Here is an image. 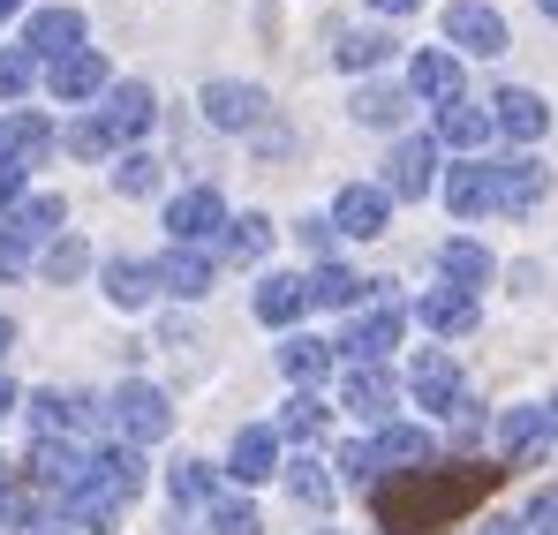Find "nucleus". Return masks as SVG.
I'll list each match as a JSON object with an SVG mask.
<instances>
[{
    "label": "nucleus",
    "instance_id": "1",
    "mask_svg": "<svg viewBox=\"0 0 558 535\" xmlns=\"http://www.w3.org/2000/svg\"><path fill=\"white\" fill-rule=\"evenodd\" d=\"M506 483V467H490V460H430V467H415V475H385L371 490L377 506V528L385 535H446L453 521H468L490 490Z\"/></svg>",
    "mask_w": 558,
    "mask_h": 535
},
{
    "label": "nucleus",
    "instance_id": "2",
    "mask_svg": "<svg viewBox=\"0 0 558 535\" xmlns=\"http://www.w3.org/2000/svg\"><path fill=\"white\" fill-rule=\"evenodd\" d=\"M106 415H113V438H121V446H159V438L174 430L167 392H159V385H144V377H136V385H121Z\"/></svg>",
    "mask_w": 558,
    "mask_h": 535
},
{
    "label": "nucleus",
    "instance_id": "3",
    "mask_svg": "<svg viewBox=\"0 0 558 535\" xmlns=\"http://www.w3.org/2000/svg\"><path fill=\"white\" fill-rule=\"evenodd\" d=\"M23 475H31V490H46L53 506H69V498L92 483V452H76L69 438H38L31 460H23Z\"/></svg>",
    "mask_w": 558,
    "mask_h": 535
},
{
    "label": "nucleus",
    "instance_id": "4",
    "mask_svg": "<svg viewBox=\"0 0 558 535\" xmlns=\"http://www.w3.org/2000/svg\"><path fill=\"white\" fill-rule=\"evenodd\" d=\"M400 332H408L400 302H371V309H355V325L332 340V355H348V362H385L392 348H400Z\"/></svg>",
    "mask_w": 558,
    "mask_h": 535
},
{
    "label": "nucleus",
    "instance_id": "5",
    "mask_svg": "<svg viewBox=\"0 0 558 535\" xmlns=\"http://www.w3.org/2000/svg\"><path fill=\"white\" fill-rule=\"evenodd\" d=\"M167 234H174V250H204L211 234H227V196L219 189H182L174 204H167Z\"/></svg>",
    "mask_w": 558,
    "mask_h": 535
},
{
    "label": "nucleus",
    "instance_id": "6",
    "mask_svg": "<svg viewBox=\"0 0 558 535\" xmlns=\"http://www.w3.org/2000/svg\"><path fill=\"white\" fill-rule=\"evenodd\" d=\"M408 392H415V408H423V415H461V408H468V385H461V369H453L446 348H423V355H415Z\"/></svg>",
    "mask_w": 558,
    "mask_h": 535
},
{
    "label": "nucleus",
    "instance_id": "7",
    "mask_svg": "<svg viewBox=\"0 0 558 535\" xmlns=\"http://www.w3.org/2000/svg\"><path fill=\"white\" fill-rule=\"evenodd\" d=\"M377 189H385V196H408V204L430 196V189H438V136H400Z\"/></svg>",
    "mask_w": 558,
    "mask_h": 535
},
{
    "label": "nucleus",
    "instance_id": "8",
    "mask_svg": "<svg viewBox=\"0 0 558 535\" xmlns=\"http://www.w3.org/2000/svg\"><path fill=\"white\" fill-rule=\"evenodd\" d=\"M385 219H392V196H385L377 181H348V189L332 196V227H340L348 242H377Z\"/></svg>",
    "mask_w": 558,
    "mask_h": 535
},
{
    "label": "nucleus",
    "instance_id": "9",
    "mask_svg": "<svg viewBox=\"0 0 558 535\" xmlns=\"http://www.w3.org/2000/svg\"><path fill=\"white\" fill-rule=\"evenodd\" d=\"M98 121H106V136L113 144H136L151 121H159V98H151V84H106V106H98Z\"/></svg>",
    "mask_w": 558,
    "mask_h": 535
},
{
    "label": "nucleus",
    "instance_id": "10",
    "mask_svg": "<svg viewBox=\"0 0 558 535\" xmlns=\"http://www.w3.org/2000/svg\"><path fill=\"white\" fill-rule=\"evenodd\" d=\"M84 46V8H38L31 23H23V53L31 61H61V53H76Z\"/></svg>",
    "mask_w": 558,
    "mask_h": 535
},
{
    "label": "nucleus",
    "instance_id": "11",
    "mask_svg": "<svg viewBox=\"0 0 558 535\" xmlns=\"http://www.w3.org/2000/svg\"><path fill=\"white\" fill-rule=\"evenodd\" d=\"M446 46H461V53H506V15L498 8H483V0H453L446 8Z\"/></svg>",
    "mask_w": 558,
    "mask_h": 535
},
{
    "label": "nucleus",
    "instance_id": "12",
    "mask_svg": "<svg viewBox=\"0 0 558 535\" xmlns=\"http://www.w3.org/2000/svg\"><path fill=\"white\" fill-rule=\"evenodd\" d=\"M106 84H113V76H106V53H98V46H76V53L46 61V90H53L61 106H84V98H98Z\"/></svg>",
    "mask_w": 558,
    "mask_h": 535
},
{
    "label": "nucleus",
    "instance_id": "13",
    "mask_svg": "<svg viewBox=\"0 0 558 535\" xmlns=\"http://www.w3.org/2000/svg\"><path fill=\"white\" fill-rule=\"evenodd\" d=\"M371 452H377V475H415V467L438 460V446H430L423 423H385V430L371 438Z\"/></svg>",
    "mask_w": 558,
    "mask_h": 535
},
{
    "label": "nucleus",
    "instance_id": "14",
    "mask_svg": "<svg viewBox=\"0 0 558 535\" xmlns=\"http://www.w3.org/2000/svg\"><path fill=\"white\" fill-rule=\"evenodd\" d=\"M204 113H211V129H265V113H272V98L257 84H204Z\"/></svg>",
    "mask_w": 558,
    "mask_h": 535
},
{
    "label": "nucleus",
    "instance_id": "15",
    "mask_svg": "<svg viewBox=\"0 0 558 535\" xmlns=\"http://www.w3.org/2000/svg\"><path fill=\"white\" fill-rule=\"evenodd\" d=\"M0 159H15L23 174H31L38 159H53V121H46V113H31V106L0 113Z\"/></svg>",
    "mask_w": 558,
    "mask_h": 535
},
{
    "label": "nucleus",
    "instance_id": "16",
    "mask_svg": "<svg viewBox=\"0 0 558 535\" xmlns=\"http://www.w3.org/2000/svg\"><path fill=\"white\" fill-rule=\"evenodd\" d=\"M340 408H348L355 423H377V430H385V423H392V377H385L377 362H355L348 385H340Z\"/></svg>",
    "mask_w": 558,
    "mask_h": 535
},
{
    "label": "nucleus",
    "instance_id": "17",
    "mask_svg": "<svg viewBox=\"0 0 558 535\" xmlns=\"http://www.w3.org/2000/svg\"><path fill=\"white\" fill-rule=\"evenodd\" d=\"M490 129H506L513 144H536V136L551 129V106H544L536 90L506 84V90H498V98H490Z\"/></svg>",
    "mask_w": 558,
    "mask_h": 535
},
{
    "label": "nucleus",
    "instance_id": "18",
    "mask_svg": "<svg viewBox=\"0 0 558 535\" xmlns=\"http://www.w3.org/2000/svg\"><path fill=\"white\" fill-rule=\"evenodd\" d=\"M227 475H234L242 490H250V483H265V475H279V430H272V423H250V430H234Z\"/></svg>",
    "mask_w": 558,
    "mask_h": 535
},
{
    "label": "nucleus",
    "instance_id": "19",
    "mask_svg": "<svg viewBox=\"0 0 558 535\" xmlns=\"http://www.w3.org/2000/svg\"><path fill=\"white\" fill-rule=\"evenodd\" d=\"M69 227V204L53 196V189H38V196H23L15 211H0V234H15V242H53Z\"/></svg>",
    "mask_w": 558,
    "mask_h": 535
},
{
    "label": "nucleus",
    "instance_id": "20",
    "mask_svg": "<svg viewBox=\"0 0 558 535\" xmlns=\"http://www.w3.org/2000/svg\"><path fill=\"white\" fill-rule=\"evenodd\" d=\"M23 408H31V423H38V438H69L76 423H92V415H98V408H92V392H61V385H46V392H31Z\"/></svg>",
    "mask_w": 558,
    "mask_h": 535
},
{
    "label": "nucleus",
    "instance_id": "21",
    "mask_svg": "<svg viewBox=\"0 0 558 535\" xmlns=\"http://www.w3.org/2000/svg\"><path fill=\"white\" fill-rule=\"evenodd\" d=\"M490 181H498V211H536L551 196V174L536 159H490Z\"/></svg>",
    "mask_w": 558,
    "mask_h": 535
},
{
    "label": "nucleus",
    "instance_id": "22",
    "mask_svg": "<svg viewBox=\"0 0 558 535\" xmlns=\"http://www.w3.org/2000/svg\"><path fill=\"white\" fill-rule=\"evenodd\" d=\"M98 294H106L113 309H144V302L159 294V271L144 265V257H113V265L98 271Z\"/></svg>",
    "mask_w": 558,
    "mask_h": 535
},
{
    "label": "nucleus",
    "instance_id": "23",
    "mask_svg": "<svg viewBox=\"0 0 558 535\" xmlns=\"http://www.w3.org/2000/svg\"><path fill=\"white\" fill-rule=\"evenodd\" d=\"M385 279H355L348 265H317L310 271V309H363Z\"/></svg>",
    "mask_w": 558,
    "mask_h": 535
},
{
    "label": "nucleus",
    "instance_id": "24",
    "mask_svg": "<svg viewBox=\"0 0 558 535\" xmlns=\"http://www.w3.org/2000/svg\"><path fill=\"white\" fill-rule=\"evenodd\" d=\"M151 271H159V294H174V302H204L211 294V257L204 250H167Z\"/></svg>",
    "mask_w": 558,
    "mask_h": 535
},
{
    "label": "nucleus",
    "instance_id": "25",
    "mask_svg": "<svg viewBox=\"0 0 558 535\" xmlns=\"http://www.w3.org/2000/svg\"><path fill=\"white\" fill-rule=\"evenodd\" d=\"M408 90H415V98H430V106L468 98V90H461V61H453V53H438V46H430V53H415V61H408Z\"/></svg>",
    "mask_w": 558,
    "mask_h": 535
},
{
    "label": "nucleus",
    "instance_id": "26",
    "mask_svg": "<svg viewBox=\"0 0 558 535\" xmlns=\"http://www.w3.org/2000/svg\"><path fill=\"white\" fill-rule=\"evenodd\" d=\"M415 317H423L438 340H461V332H475V294H461V287H430V294L415 302Z\"/></svg>",
    "mask_w": 558,
    "mask_h": 535
},
{
    "label": "nucleus",
    "instance_id": "27",
    "mask_svg": "<svg viewBox=\"0 0 558 535\" xmlns=\"http://www.w3.org/2000/svg\"><path fill=\"white\" fill-rule=\"evenodd\" d=\"M302 309H310V279L302 271H265L257 279V317L265 325H294Z\"/></svg>",
    "mask_w": 558,
    "mask_h": 535
},
{
    "label": "nucleus",
    "instance_id": "28",
    "mask_svg": "<svg viewBox=\"0 0 558 535\" xmlns=\"http://www.w3.org/2000/svg\"><path fill=\"white\" fill-rule=\"evenodd\" d=\"M446 204H453L461 219H483V211H498V181H490V167H483V159L453 167V174H446Z\"/></svg>",
    "mask_w": 558,
    "mask_h": 535
},
{
    "label": "nucleus",
    "instance_id": "29",
    "mask_svg": "<svg viewBox=\"0 0 558 535\" xmlns=\"http://www.w3.org/2000/svg\"><path fill=\"white\" fill-rule=\"evenodd\" d=\"M279 369H287V385H294V392L325 385V377H332V340H310V332H294V340L279 348Z\"/></svg>",
    "mask_w": 558,
    "mask_h": 535
},
{
    "label": "nucleus",
    "instance_id": "30",
    "mask_svg": "<svg viewBox=\"0 0 558 535\" xmlns=\"http://www.w3.org/2000/svg\"><path fill=\"white\" fill-rule=\"evenodd\" d=\"M92 483H106V490H121V498H136L144 490V446H113L106 452H92Z\"/></svg>",
    "mask_w": 558,
    "mask_h": 535
},
{
    "label": "nucleus",
    "instance_id": "31",
    "mask_svg": "<svg viewBox=\"0 0 558 535\" xmlns=\"http://www.w3.org/2000/svg\"><path fill=\"white\" fill-rule=\"evenodd\" d=\"M121 513H129V498H121V490H106V483H84V490L69 498V528H84V535H106Z\"/></svg>",
    "mask_w": 558,
    "mask_h": 535
},
{
    "label": "nucleus",
    "instance_id": "32",
    "mask_svg": "<svg viewBox=\"0 0 558 535\" xmlns=\"http://www.w3.org/2000/svg\"><path fill=\"white\" fill-rule=\"evenodd\" d=\"M551 438V423H544V408H506L498 415V446H506V460L521 467V460H536V446Z\"/></svg>",
    "mask_w": 558,
    "mask_h": 535
},
{
    "label": "nucleus",
    "instance_id": "33",
    "mask_svg": "<svg viewBox=\"0 0 558 535\" xmlns=\"http://www.w3.org/2000/svg\"><path fill=\"white\" fill-rule=\"evenodd\" d=\"M211 490H219V467H211V460H174V467H167V498H174V513L211 506Z\"/></svg>",
    "mask_w": 558,
    "mask_h": 535
},
{
    "label": "nucleus",
    "instance_id": "34",
    "mask_svg": "<svg viewBox=\"0 0 558 535\" xmlns=\"http://www.w3.org/2000/svg\"><path fill=\"white\" fill-rule=\"evenodd\" d=\"M438 271H446V287H461V294H475V287H483V279H490V250H483V242H446V250H438Z\"/></svg>",
    "mask_w": 558,
    "mask_h": 535
},
{
    "label": "nucleus",
    "instance_id": "35",
    "mask_svg": "<svg viewBox=\"0 0 558 535\" xmlns=\"http://www.w3.org/2000/svg\"><path fill=\"white\" fill-rule=\"evenodd\" d=\"M483 136H490V113H483V106H468V98L438 106V144H453V151H483Z\"/></svg>",
    "mask_w": 558,
    "mask_h": 535
},
{
    "label": "nucleus",
    "instance_id": "36",
    "mask_svg": "<svg viewBox=\"0 0 558 535\" xmlns=\"http://www.w3.org/2000/svg\"><path fill=\"white\" fill-rule=\"evenodd\" d=\"M227 257H234V265H265V257H272V219H265V211L227 219Z\"/></svg>",
    "mask_w": 558,
    "mask_h": 535
},
{
    "label": "nucleus",
    "instance_id": "37",
    "mask_svg": "<svg viewBox=\"0 0 558 535\" xmlns=\"http://www.w3.org/2000/svg\"><path fill=\"white\" fill-rule=\"evenodd\" d=\"M279 446H310V438H325V400L317 392H294L287 408H279Z\"/></svg>",
    "mask_w": 558,
    "mask_h": 535
},
{
    "label": "nucleus",
    "instance_id": "38",
    "mask_svg": "<svg viewBox=\"0 0 558 535\" xmlns=\"http://www.w3.org/2000/svg\"><path fill=\"white\" fill-rule=\"evenodd\" d=\"M355 121H363V129H400V121H408V90L363 84V90H355Z\"/></svg>",
    "mask_w": 558,
    "mask_h": 535
},
{
    "label": "nucleus",
    "instance_id": "39",
    "mask_svg": "<svg viewBox=\"0 0 558 535\" xmlns=\"http://www.w3.org/2000/svg\"><path fill=\"white\" fill-rule=\"evenodd\" d=\"M38 271H46L53 287L84 279V271H92V250H84V234H53V242H46V257H38Z\"/></svg>",
    "mask_w": 558,
    "mask_h": 535
},
{
    "label": "nucleus",
    "instance_id": "40",
    "mask_svg": "<svg viewBox=\"0 0 558 535\" xmlns=\"http://www.w3.org/2000/svg\"><path fill=\"white\" fill-rule=\"evenodd\" d=\"M287 490H294V506H310V513H325L332 506V475L302 452V460H287Z\"/></svg>",
    "mask_w": 558,
    "mask_h": 535
},
{
    "label": "nucleus",
    "instance_id": "41",
    "mask_svg": "<svg viewBox=\"0 0 558 535\" xmlns=\"http://www.w3.org/2000/svg\"><path fill=\"white\" fill-rule=\"evenodd\" d=\"M204 535H265V521H257V506H250V498H211Z\"/></svg>",
    "mask_w": 558,
    "mask_h": 535
},
{
    "label": "nucleus",
    "instance_id": "42",
    "mask_svg": "<svg viewBox=\"0 0 558 535\" xmlns=\"http://www.w3.org/2000/svg\"><path fill=\"white\" fill-rule=\"evenodd\" d=\"M332 61H340L348 76H363V69H377V61H385V38H377V31H340Z\"/></svg>",
    "mask_w": 558,
    "mask_h": 535
},
{
    "label": "nucleus",
    "instance_id": "43",
    "mask_svg": "<svg viewBox=\"0 0 558 535\" xmlns=\"http://www.w3.org/2000/svg\"><path fill=\"white\" fill-rule=\"evenodd\" d=\"M31 521V475L0 460V528H23Z\"/></svg>",
    "mask_w": 558,
    "mask_h": 535
},
{
    "label": "nucleus",
    "instance_id": "44",
    "mask_svg": "<svg viewBox=\"0 0 558 535\" xmlns=\"http://www.w3.org/2000/svg\"><path fill=\"white\" fill-rule=\"evenodd\" d=\"M113 189H121V196H151V189H159V159H151V151H121Z\"/></svg>",
    "mask_w": 558,
    "mask_h": 535
},
{
    "label": "nucleus",
    "instance_id": "45",
    "mask_svg": "<svg viewBox=\"0 0 558 535\" xmlns=\"http://www.w3.org/2000/svg\"><path fill=\"white\" fill-rule=\"evenodd\" d=\"M332 467H340V475H348L355 490H377V483H385V475H377V452H371V438H348Z\"/></svg>",
    "mask_w": 558,
    "mask_h": 535
},
{
    "label": "nucleus",
    "instance_id": "46",
    "mask_svg": "<svg viewBox=\"0 0 558 535\" xmlns=\"http://www.w3.org/2000/svg\"><path fill=\"white\" fill-rule=\"evenodd\" d=\"M31 76H38V61H31L23 46H0V106H15V98L31 90Z\"/></svg>",
    "mask_w": 558,
    "mask_h": 535
},
{
    "label": "nucleus",
    "instance_id": "47",
    "mask_svg": "<svg viewBox=\"0 0 558 535\" xmlns=\"http://www.w3.org/2000/svg\"><path fill=\"white\" fill-rule=\"evenodd\" d=\"M69 151H76V159H106V151H113V136H106V121H76V129H69Z\"/></svg>",
    "mask_w": 558,
    "mask_h": 535
},
{
    "label": "nucleus",
    "instance_id": "48",
    "mask_svg": "<svg viewBox=\"0 0 558 535\" xmlns=\"http://www.w3.org/2000/svg\"><path fill=\"white\" fill-rule=\"evenodd\" d=\"M521 535H558V490H536L529 513H521Z\"/></svg>",
    "mask_w": 558,
    "mask_h": 535
},
{
    "label": "nucleus",
    "instance_id": "49",
    "mask_svg": "<svg viewBox=\"0 0 558 535\" xmlns=\"http://www.w3.org/2000/svg\"><path fill=\"white\" fill-rule=\"evenodd\" d=\"M294 234H302V250H317V257H325V265H332V234H340V227H332V219H302V227H294Z\"/></svg>",
    "mask_w": 558,
    "mask_h": 535
},
{
    "label": "nucleus",
    "instance_id": "50",
    "mask_svg": "<svg viewBox=\"0 0 558 535\" xmlns=\"http://www.w3.org/2000/svg\"><path fill=\"white\" fill-rule=\"evenodd\" d=\"M23 265H31V242H15V234H0V279H15Z\"/></svg>",
    "mask_w": 558,
    "mask_h": 535
},
{
    "label": "nucleus",
    "instance_id": "51",
    "mask_svg": "<svg viewBox=\"0 0 558 535\" xmlns=\"http://www.w3.org/2000/svg\"><path fill=\"white\" fill-rule=\"evenodd\" d=\"M15 204H23V167L0 159V211H15Z\"/></svg>",
    "mask_w": 558,
    "mask_h": 535
},
{
    "label": "nucleus",
    "instance_id": "52",
    "mask_svg": "<svg viewBox=\"0 0 558 535\" xmlns=\"http://www.w3.org/2000/svg\"><path fill=\"white\" fill-rule=\"evenodd\" d=\"M377 15H415V8H423V0H371Z\"/></svg>",
    "mask_w": 558,
    "mask_h": 535
},
{
    "label": "nucleus",
    "instance_id": "53",
    "mask_svg": "<svg viewBox=\"0 0 558 535\" xmlns=\"http://www.w3.org/2000/svg\"><path fill=\"white\" fill-rule=\"evenodd\" d=\"M15 408H23V392H15V385L0 377V415H15Z\"/></svg>",
    "mask_w": 558,
    "mask_h": 535
},
{
    "label": "nucleus",
    "instance_id": "54",
    "mask_svg": "<svg viewBox=\"0 0 558 535\" xmlns=\"http://www.w3.org/2000/svg\"><path fill=\"white\" fill-rule=\"evenodd\" d=\"M8 348H15V317L0 309V355H8Z\"/></svg>",
    "mask_w": 558,
    "mask_h": 535
},
{
    "label": "nucleus",
    "instance_id": "55",
    "mask_svg": "<svg viewBox=\"0 0 558 535\" xmlns=\"http://www.w3.org/2000/svg\"><path fill=\"white\" fill-rule=\"evenodd\" d=\"M544 423H551V438H558V392H551V400H544Z\"/></svg>",
    "mask_w": 558,
    "mask_h": 535
},
{
    "label": "nucleus",
    "instance_id": "56",
    "mask_svg": "<svg viewBox=\"0 0 558 535\" xmlns=\"http://www.w3.org/2000/svg\"><path fill=\"white\" fill-rule=\"evenodd\" d=\"M15 8H23V0H0V15H15Z\"/></svg>",
    "mask_w": 558,
    "mask_h": 535
},
{
    "label": "nucleus",
    "instance_id": "57",
    "mask_svg": "<svg viewBox=\"0 0 558 535\" xmlns=\"http://www.w3.org/2000/svg\"><path fill=\"white\" fill-rule=\"evenodd\" d=\"M544 15H551V23H558V0H544Z\"/></svg>",
    "mask_w": 558,
    "mask_h": 535
},
{
    "label": "nucleus",
    "instance_id": "58",
    "mask_svg": "<svg viewBox=\"0 0 558 535\" xmlns=\"http://www.w3.org/2000/svg\"><path fill=\"white\" fill-rule=\"evenodd\" d=\"M317 535H340V528H317Z\"/></svg>",
    "mask_w": 558,
    "mask_h": 535
}]
</instances>
